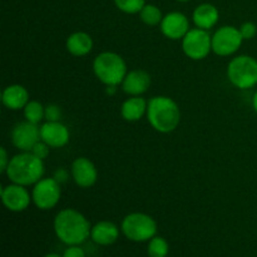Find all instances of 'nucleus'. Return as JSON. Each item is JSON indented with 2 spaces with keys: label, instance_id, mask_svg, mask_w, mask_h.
Segmentation results:
<instances>
[{
  "label": "nucleus",
  "instance_id": "obj_28",
  "mask_svg": "<svg viewBox=\"0 0 257 257\" xmlns=\"http://www.w3.org/2000/svg\"><path fill=\"white\" fill-rule=\"evenodd\" d=\"M63 257H85V253L84 250L79 247V245H73L64 251Z\"/></svg>",
  "mask_w": 257,
  "mask_h": 257
},
{
  "label": "nucleus",
  "instance_id": "obj_21",
  "mask_svg": "<svg viewBox=\"0 0 257 257\" xmlns=\"http://www.w3.org/2000/svg\"><path fill=\"white\" fill-rule=\"evenodd\" d=\"M24 118L28 122L39 124L43 119H45V107L38 100H29L24 107Z\"/></svg>",
  "mask_w": 257,
  "mask_h": 257
},
{
  "label": "nucleus",
  "instance_id": "obj_7",
  "mask_svg": "<svg viewBox=\"0 0 257 257\" xmlns=\"http://www.w3.org/2000/svg\"><path fill=\"white\" fill-rule=\"evenodd\" d=\"M182 50L186 57L192 60H202L212 50V37L208 30L190 29L182 39Z\"/></svg>",
  "mask_w": 257,
  "mask_h": 257
},
{
  "label": "nucleus",
  "instance_id": "obj_24",
  "mask_svg": "<svg viewBox=\"0 0 257 257\" xmlns=\"http://www.w3.org/2000/svg\"><path fill=\"white\" fill-rule=\"evenodd\" d=\"M114 4L120 12L125 14H136L143 9L146 0H114Z\"/></svg>",
  "mask_w": 257,
  "mask_h": 257
},
{
  "label": "nucleus",
  "instance_id": "obj_18",
  "mask_svg": "<svg viewBox=\"0 0 257 257\" xmlns=\"http://www.w3.org/2000/svg\"><path fill=\"white\" fill-rule=\"evenodd\" d=\"M218 19H220V13H218L217 8L208 3L198 5L193 10L192 20L196 28H200V29L210 30L211 28L217 24Z\"/></svg>",
  "mask_w": 257,
  "mask_h": 257
},
{
  "label": "nucleus",
  "instance_id": "obj_23",
  "mask_svg": "<svg viewBox=\"0 0 257 257\" xmlns=\"http://www.w3.org/2000/svg\"><path fill=\"white\" fill-rule=\"evenodd\" d=\"M147 251L150 257H167L170 246H168V242L165 238L160 237V236H155L150 240Z\"/></svg>",
  "mask_w": 257,
  "mask_h": 257
},
{
  "label": "nucleus",
  "instance_id": "obj_6",
  "mask_svg": "<svg viewBox=\"0 0 257 257\" xmlns=\"http://www.w3.org/2000/svg\"><path fill=\"white\" fill-rule=\"evenodd\" d=\"M120 230L128 240L143 242L155 237L157 233V223L147 213L133 212L123 218Z\"/></svg>",
  "mask_w": 257,
  "mask_h": 257
},
{
  "label": "nucleus",
  "instance_id": "obj_17",
  "mask_svg": "<svg viewBox=\"0 0 257 257\" xmlns=\"http://www.w3.org/2000/svg\"><path fill=\"white\" fill-rule=\"evenodd\" d=\"M119 236V228L110 221H100L90 230V238L100 246L112 245Z\"/></svg>",
  "mask_w": 257,
  "mask_h": 257
},
{
  "label": "nucleus",
  "instance_id": "obj_9",
  "mask_svg": "<svg viewBox=\"0 0 257 257\" xmlns=\"http://www.w3.org/2000/svg\"><path fill=\"white\" fill-rule=\"evenodd\" d=\"M243 43V38L238 28L225 25L212 35V52L220 57H228L237 52Z\"/></svg>",
  "mask_w": 257,
  "mask_h": 257
},
{
  "label": "nucleus",
  "instance_id": "obj_25",
  "mask_svg": "<svg viewBox=\"0 0 257 257\" xmlns=\"http://www.w3.org/2000/svg\"><path fill=\"white\" fill-rule=\"evenodd\" d=\"M238 29H240L243 40L253 39L257 34V27L255 23L252 22H245Z\"/></svg>",
  "mask_w": 257,
  "mask_h": 257
},
{
  "label": "nucleus",
  "instance_id": "obj_22",
  "mask_svg": "<svg viewBox=\"0 0 257 257\" xmlns=\"http://www.w3.org/2000/svg\"><path fill=\"white\" fill-rule=\"evenodd\" d=\"M138 14H140V19L148 27H156V25L161 24L163 19L161 9L153 4H146Z\"/></svg>",
  "mask_w": 257,
  "mask_h": 257
},
{
  "label": "nucleus",
  "instance_id": "obj_33",
  "mask_svg": "<svg viewBox=\"0 0 257 257\" xmlns=\"http://www.w3.org/2000/svg\"><path fill=\"white\" fill-rule=\"evenodd\" d=\"M177 2H182L183 3V2H190V0H177Z\"/></svg>",
  "mask_w": 257,
  "mask_h": 257
},
{
  "label": "nucleus",
  "instance_id": "obj_1",
  "mask_svg": "<svg viewBox=\"0 0 257 257\" xmlns=\"http://www.w3.org/2000/svg\"><path fill=\"white\" fill-rule=\"evenodd\" d=\"M90 230L89 221L74 208H64L54 218L55 235L68 246L84 242L90 236Z\"/></svg>",
  "mask_w": 257,
  "mask_h": 257
},
{
  "label": "nucleus",
  "instance_id": "obj_29",
  "mask_svg": "<svg viewBox=\"0 0 257 257\" xmlns=\"http://www.w3.org/2000/svg\"><path fill=\"white\" fill-rule=\"evenodd\" d=\"M10 158L8 157V152L4 147L0 148V173L7 172V168L9 166Z\"/></svg>",
  "mask_w": 257,
  "mask_h": 257
},
{
  "label": "nucleus",
  "instance_id": "obj_32",
  "mask_svg": "<svg viewBox=\"0 0 257 257\" xmlns=\"http://www.w3.org/2000/svg\"><path fill=\"white\" fill-rule=\"evenodd\" d=\"M44 257H63V256L57 255V253H48V255L44 256Z\"/></svg>",
  "mask_w": 257,
  "mask_h": 257
},
{
  "label": "nucleus",
  "instance_id": "obj_5",
  "mask_svg": "<svg viewBox=\"0 0 257 257\" xmlns=\"http://www.w3.org/2000/svg\"><path fill=\"white\" fill-rule=\"evenodd\" d=\"M227 78L238 89H250L257 85V60L250 55H238L227 65Z\"/></svg>",
  "mask_w": 257,
  "mask_h": 257
},
{
  "label": "nucleus",
  "instance_id": "obj_11",
  "mask_svg": "<svg viewBox=\"0 0 257 257\" xmlns=\"http://www.w3.org/2000/svg\"><path fill=\"white\" fill-rule=\"evenodd\" d=\"M2 201L12 212H23L29 207L33 198L25 186L12 182L2 188Z\"/></svg>",
  "mask_w": 257,
  "mask_h": 257
},
{
  "label": "nucleus",
  "instance_id": "obj_14",
  "mask_svg": "<svg viewBox=\"0 0 257 257\" xmlns=\"http://www.w3.org/2000/svg\"><path fill=\"white\" fill-rule=\"evenodd\" d=\"M69 130L62 122H45L40 125V140L50 148H62L69 142Z\"/></svg>",
  "mask_w": 257,
  "mask_h": 257
},
{
  "label": "nucleus",
  "instance_id": "obj_30",
  "mask_svg": "<svg viewBox=\"0 0 257 257\" xmlns=\"http://www.w3.org/2000/svg\"><path fill=\"white\" fill-rule=\"evenodd\" d=\"M53 178L62 185V183L67 182L68 181V178H69V172H68L65 168H58L54 172V175H53Z\"/></svg>",
  "mask_w": 257,
  "mask_h": 257
},
{
  "label": "nucleus",
  "instance_id": "obj_8",
  "mask_svg": "<svg viewBox=\"0 0 257 257\" xmlns=\"http://www.w3.org/2000/svg\"><path fill=\"white\" fill-rule=\"evenodd\" d=\"M62 196L60 183L54 178H42L34 185L32 191L33 203L39 210L48 211L58 205Z\"/></svg>",
  "mask_w": 257,
  "mask_h": 257
},
{
  "label": "nucleus",
  "instance_id": "obj_26",
  "mask_svg": "<svg viewBox=\"0 0 257 257\" xmlns=\"http://www.w3.org/2000/svg\"><path fill=\"white\" fill-rule=\"evenodd\" d=\"M62 117V109L57 104H48L45 107V119L48 122H59Z\"/></svg>",
  "mask_w": 257,
  "mask_h": 257
},
{
  "label": "nucleus",
  "instance_id": "obj_2",
  "mask_svg": "<svg viewBox=\"0 0 257 257\" xmlns=\"http://www.w3.org/2000/svg\"><path fill=\"white\" fill-rule=\"evenodd\" d=\"M146 115L153 130L163 135L173 132L181 122V110L178 104L172 98L166 95L151 98Z\"/></svg>",
  "mask_w": 257,
  "mask_h": 257
},
{
  "label": "nucleus",
  "instance_id": "obj_27",
  "mask_svg": "<svg viewBox=\"0 0 257 257\" xmlns=\"http://www.w3.org/2000/svg\"><path fill=\"white\" fill-rule=\"evenodd\" d=\"M30 152H32L33 155L35 156V157H38V158H40V160L44 161L45 158H47L48 156H49L50 147L47 145V143L43 142V141L40 140L39 142H38L37 145H35L34 147H33V150L30 151Z\"/></svg>",
  "mask_w": 257,
  "mask_h": 257
},
{
  "label": "nucleus",
  "instance_id": "obj_12",
  "mask_svg": "<svg viewBox=\"0 0 257 257\" xmlns=\"http://www.w3.org/2000/svg\"><path fill=\"white\" fill-rule=\"evenodd\" d=\"M161 33L171 40H180L190 32V20L180 12H172L165 15L160 24Z\"/></svg>",
  "mask_w": 257,
  "mask_h": 257
},
{
  "label": "nucleus",
  "instance_id": "obj_10",
  "mask_svg": "<svg viewBox=\"0 0 257 257\" xmlns=\"http://www.w3.org/2000/svg\"><path fill=\"white\" fill-rule=\"evenodd\" d=\"M10 141L20 152H30L40 141V127L28 120L17 123L10 133Z\"/></svg>",
  "mask_w": 257,
  "mask_h": 257
},
{
  "label": "nucleus",
  "instance_id": "obj_15",
  "mask_svg": "<svg viewBox=\"0 0 257 257\" xmlns=\"http://www.w3.org/2000/svg\"><path fill=\"white\" fill-rule=\"evenodd\" d=\"M151 87V75L143 69H133L127 73L124 80L122 82V88L124 93L131 97L142 95Z\"/></svg>",
  "mask_w": 257,
  "mask_h": 257
},
{
  "label": "nucleus",
  "instance_id": "obj_16",
  "mask_svg": "<svg viewBox=\"0 0 257 257\" xmlns=\"http://www.w3.org/2000/svg\"><path fill=\"white\" fill-rule=\"evenodd\" d=\"M2 102L10 110L24 109L29 102V93L27 88L20 84H12L2 92Z\"/></svg>",
  "mask_w": 257,
  "mask_h": 257
},
{
  "label": "nucleus",
  "instance_id": "obj_20",
  "mask_svg": "<svg viewBox=\"0 0 257 257\" xmlns=\"http://www.w3.org/2000/svg\"><path fill=\"white\" fill-rule=\"evenodd\" d=\"M148 103L141 95L128 98L120 107V115L127 122H137L147 113Z\"/></svg>",
  "mask_w": 257,
  "mask_h": 257
},
{
  "label": "nucleus",
  "instance_id": "obj_19",
  "mask_svg": "<svg viewBox=\"0 0 257 257\" xmlns=\"http://www.w3.org/2000/svg\"><path fill=\"white\" fill-rule=\"evenodd\" d=\"M65 48L74 57H85L93 49V39L88 33L75 32L67 38Z\"/></svg>",
  "mask_w": 257,
  "mask_h": 257
},
{
  "label": "nucleus",
  "instance_id": "obj_31",
  "mask_svg": "<svg viewBox=\"0 0 257 257\" xmlns=\"http://www.w3.org/2000/svg\"><path fill=\"white\" fill-rule=\"evenodd\" d=\"M252 107H253V110H255L256 114H257V90L252 97Z\"/></svg>",
  "mask_w": 257,
  "mask_h": 257
},
{
  "label": "nucleus",
  "instance_id": "obj_13",
  "mask_svg": "<svg viewBox=\"0 0 257 257\" xmlns=\"http://www.w3.org/2000/svg\"><path fill=\"white\" fill-rule=\"evenodd\" d=\"M70 175L75 185L80 188H89L95 185L98 180V171L94 163L87 157H78L73 161Z\"/></svg>",
  "mask_w": 257,
  "mask_h": 257
},
{
  "label": "nucleus",
  "instance_id": "obj_3",
  "mask_svg": "<svg viewBox=\"0 0 257 257\" xmlns=\"http://www.w3.org/2000/svg\"><path fill=\"white\" fill-rule=\"evenodd\" d=\"M10 182L22 186L35 185L44 175V162L32 152H22L10 158L5 172Z\"/></svg>",
  "mask_w": 257,
  "mask_h": 257
},
{
  "label": "nucleus",
  "instance_id": "obj_4",
  "mask_svg": "<svg viewBox=\"0 0 257 257\" xmlns=\"http://www.w3.org/2000/svg\"><path fill=\"white\" fill-rule=\"evenodd\" d=\"M93 72L104 85L122 84L127 75V64L119 54L114 52H103L94 58Z\"/></svg>",
  "mask_w": 257,
  "mask_h": 257
}]
</instances>
